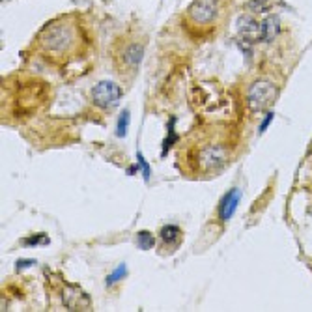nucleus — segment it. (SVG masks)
Listing matches in <instances>:
<instances>
[{"label": "nucleus", "instance_id": "obj_1", "mask_svg": "<svg viewBox=\"0 0 312 312\" xmlns=\"http://www.w3.org/2000/svg\"><path fill=\"white\" fill-rule=\"evenodd\" d=\"M277 97V86L269 81H256L247 90V107L251 112H264Z\"/></svg>", "mask_w": 312, "mask_h": 312}, {"label": "nucleus", "instance_id": "obj_2", "mask_svg": "<svg viewBox=\"0 0 312 312\" xmlns=\"http://www.w3.org/2000/svg\"><path fill=\"white\" fill-rule=\"evenodd\" d=\"M122 96H124L122 86L112 83V81H101L92 90V101H94V105H97L99 108H105V110H110V108L118 107Z\"/></svg>", "mask_w": 312, "mask_h": 312}, {"label": "nucleus", "instance_id": "obj_3", "mask_svg": "<svg viewBox=\"0 0 312 312\" xmlns=\"http://www.w3.org/2000/svg\"><path fill=\"white\" fill-rule=\"evenodd\" d=\"M221 12V0H192L187 10V17L198 26L215 23Z\"/></svg>", "mask_w": 312, "mask_h": 312}, {"label": "nucleus", "instance_id": "obj_4", "mask_svg": "<svg viewBox=\"0 0 312 312\" xmlns=\"http://www.w3.org/2000/svg\"><path fill=\"white\" fill-rule=\"evenodd\" d=\"M198 163H200V168L206 172L219 170L226 163V151L222 146H208L198 153Z\"/></svg>", "mask_w": 312, "mask_h": 312}, {"label": "nucleus", "instance_id": "obj_5", "mask_svg": "<svg viewBox=\"0 0 312 312\" xmlns=\"http://www.w3.org/2000/svg\"><path fill=\"white\" fill-rule=\"evenodd\" d=\"M71 32L67 26H53L51 30L47 28V34L43 37V43H45V47L51 49V51H66L67 45L71 43Z\"/></svg>", "mask_w": 312, "mask_h": 312}, {"label": "nucleus", "instance_id": "obj_6", "mask_svg": "<svg viewBox=\"0 0 312 312\" xmlns=\"http://www.w3.org/2000/svg\"><path fill=\"white\" fill-rule=\"evenodd\" d=\"M241 189L234 187V189H230L224 197H222L221 204H219V219L221 222H228L232 217H234L236 210H238V206L241 202Z\"/></svg>", "mask_w": 312, "mask_h": 312}, {"label": "nucleus", "instance_id": "obj_7", "mask_svg": "<svg viewBox=\"0 0 312 312\" xmlns=\"http://www.w3.org/2000/svg\"><path fill=\"white\" fill-rule=\"evenodd\" d=\"M62 297H64V305H66L69 310H84V308L90 306V297L84 294L79 286L67 284L66 292L62 294Z\"/></svg>", "mask_w": 312, "mask_h": 312}, {"label": "nucleus", "instance_id": "obj_8", "mask_svg": "<svg viewBox=\"0 0 312 312\" xmlns=\"http://www.w3.org/2000/svg\"><path fill=\"white\" fill-rule=\"evenodd\" d=\"M281 32V19L277 15H269L265 17L262 23H260V42L264 43H271L279 36Z\"/></svg>", "mask_w": 312, "mask_h": 312}, {"label": "nucleus", "instance_id": "obj_9", "mask_svg": "<svg viewBox=\"0 0 312 312\" xmlns=\"http://www.w3.org/2000/svg\"><path fill=\"white\" fill-rule=\"evenodd\" d=\"M238 23H240V36L245 42H254L256 37L260 40V24L254 19L249 17V15H243Z\"/></svg>", "mask_w": 312, "mask_h": 312}, {"label": "nucleus", "instance_id": "obj_10", "mask_svg": "<svg viewBox=\"0 0 312 312\" xmlns=\"http://www.w3.org/2000/svg\"><path fill=\"white\" fill-rule=\"evenodd\" d=\"M161 240L163 243L167 247H170V249H178L181 243V240H183V232H181L180 226H176V224H168V226H163L161 228Z\"/></svg>", "mask_w": 312, "mask_h": 312}, {"label": "nucleus", "instance_id": "obj_11", "mask_svg": "<svg viewBox=\"0 0 312 312\" xmlns=\"http://www.w3.org/2000/svg\"><path fill=\"white\" fill-rule=\"evenodd\" d=\"M142 54H144V47L138 43H131L124 51V60L129 67H137L142 62Z\"/></svg>", "mask_w": 312, "mask_h": 312}, {"label": "nucleus", "instance_id": "obj_12", "mask_svg": "<svg viewBox=\"0 0 312 312\" xmlns=\"http://www.w3.org/2000/svg\"><path fill=\"white\" fill-rule=\"evenodd\" d=\"M174 124H176V118L172 116L170 118V124H168V133H167V138L163 140V151L161 155L165 157L168 153V150L176 144V140H178V135H176V129H174Z\"/></svg>", "mask_w": 312, "mask_h": 312}, {"label": "nucleus", "instance_id": "obj_13", "mask_svg": "<svg viewBox=\"0 0 312 312\" xmlns=\"http://www.w3.org/2000/svg\"><path fill=\"white\" fill-rule=\"evenodd\" d=\"M137 245H138V249H142V251H150V249H153V245H155V238H153V234H150L148 230H140L137 234Z\"/></svg>", "mask_w": 312, "mask_h": 312}, {"label": "nucleus", "instance_id": "obj_14", "mask_svg": "<svg viewBox=\"0 0 312 312\" xmlns=\"http://www.w3.org/2000/svg\"><path fill=\"white\" fill-rule=\"evenodd\" d=\"M129 124H131V112H129V108H126L124 112L120 114L118 118V126H116V137H126L127 135V129H129Z\"/></svg>", "mask_w": 312, "mask_h": 312}, {"label": "nucleus", "instance_id": "obj_15", "mask_svg": "<svg viewBox=\"0 0 312 312\" xmlns=\"http://www.w3.org/2000/svg\"><path fill=\"white\" fill-rule=\"evenodd\" d=\"M137 168H138V172L142 174L144 181H150V178H151V168H150V165L146 163L144 155H142V151H137Z\"/></svg>", "mask_w": 312, "mask_h": 312}, {"label": "nucleus", "instance_id": "obj_16", "mask_svg": "<svg viewBox=\"0 0 312 312\" xmlns=\"http://www.w3.org/2000/svg\"><path fill=\"white\" fill-rule=\"evenodd\" d=\"M126 275H127V265L120 264L114 271H112V273H110V275L107 277V286H114L116 282H120Z\"/></svg>", "mask_w": 312, "mask_h": 312}, {"label": "nucleus", "instance_id": "obj_17", "mask_svg": "<svg viewBox=\"0 0 312 312\" xmlns=\"http://www.w3.org/2000/svg\"><path fill=\"white\" fill-rule=\"evenodd\" d=\"M267 6H269V0H249V10H252V12H265L267 10Z\"/></svg>", "mask_w": 312, "mask_h": 312}, {"label": "nucleus", "instance_id": "obj_18", "mask_svg": "<svg viewBox=\"0 0 312 312\" xmlns=\"http://www.w3.org/2000/svg\"><path fill=\"white\" fill-rule=\"evenodd\" d=\"M24 245H47L49 243V238H45L43 234H37V236H32V238H26V240L23 241Z\"/></svg>", "mask_w": 312, "mask_h": 312}, {"label": "nucleus", "instance_id": "obj_19", "mask_svg": "<svg viewBox=\"0 0 312 312\" xmlns=\"http://www.w3.org/2000/svg\"><path fill=\"white\" fill-rule=\"evenodd\" d=\"M273 118H275V112H265V118L262 120V124H260V127H258V133L260 135H264L265 131H267V127H269V124L273 122Z\"/></svg>", "mask_w": 312, "mask_h": 312}, {"label": "nucleus", "instance_id": "obj_20", "mask_svg": "<svg viewBox=\"0 0 312 312\" xmlns=\"http://www.w3.org/2000/svg\"><path fill=\"white\" fill-rule=\"evenodd\" d=\"M36 264V260H19L17 262V271L24 269V267H30V265Z\"/></svg>", "mask_w": 312, "mask_h": 312}]
</instances>
